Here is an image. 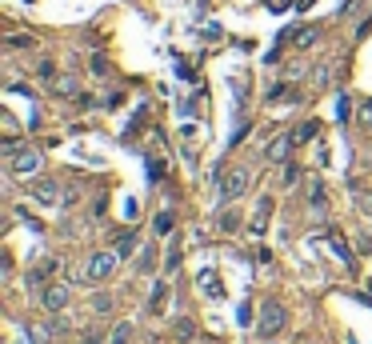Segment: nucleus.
<instances>
[{
  "label": "nucleus",
  "mask_w": 372,
  "mask_h": 344,
  "mask_svg": "<svg viewBox=\"0 0 372 344\" xmlns=\"http://www.w3.org/2000/svg\"><path fill=\"white\" fill-rule=\"evenodd\" d=\"M328 244L336 249V256H340L345 264H352V249H349V244H345V236H340V232H336V229L328 232Z\"/></svg>",
  "instance_id": "nucleus-17"
},
{
  "label": "nucleus",
  "mask_w": 372,
  "mask_h": 344,
  "mask_svg": "<svg viewBox=\"0 0 372 344\" xmlns=\"http://www.w3.org/2000/svg\"><path fill=\"white\" fill-rule=\"evenodd\" d=\"M8 48H32V36H8Z\"/></svg>",
  "instance_id": "nucleus-27"
},
{
  "label": "nucleus",
  "mask_w": 372,
  "mask_h": 344,
  "mask_svg": "<svg viewBox=\"0 0 372 344\" xmlns=\"http://www.w3.org/2000/svg\"><path fill=\"white\" fill-rule=\"evenodd\" d=\"M137 341V328H132V321H120L117 328H113V336H108V344H132Z\"/></svg>",
  "instance_id": "nucleus-13"
},
{
  "label": "nucleus",
  "mask_w": 372,
  "mask_h": 344,
  "mask_svg": "<svg viewBox=\"0 0 372 344\" xmlns=\"http://www.w3.org/2000/svg\"><path fill=\"white\" fill-rule=\"evenodd\" d=\"M316 133H321V124H316V120H308V124H301V128H297V140H312Z\"/></svg>",
  "instance_id": "nucleus-25"
},
{
  "label": "nucleus",
  "mask_w": 372,
  "mask_h": 344,
  "mask_svg": "<svg viewBox=\"0 0 372 344\" xmlns=\"http://www.w3.org/2000/svg\"><path fill=\"white\" fill-rule=\"evenodd\" d=\"M124 216H128V220H137V216H140V208H137V200H132V196L124 200Z\"/></svg>",
  "instance_id": "nucleus-29"
},
{
  "label": "nucleus",
  "mask_w": 372,
  "mask_h": 344,
  "mask_svg": "<svg viewBox=\"0 0 372 344\" xmlns=\"http://www.w3.org/2000/svg\"><path fill=\"white\" fill-rule=\"evenodd\" d=\"M172 336H176V341H192V336H196V324L188 321V317H181V321L172 324Z\"/></svg>",
  "instance_id": "nucleus-19"
},
{
  "label": "nucleus",
  "mask_w": 372,
  "mask_h": 344,
  "mask_svg": "<svg viewBox=\"0 0 372 344\" xmlns=\"http://www.w3.org/2000/svg\"><path fill=\"white\" fill-rule=\"evenodd\" d=\"M172 225H176V216H172V212H156L152 232H156V236H168V232H172Z\"/></svg>",
  "instance_id": "nucleus-20"
},
{
  "label": "nucleus",
  "mask_w": 372,
  "mask_h": 344,
  "mask_svg": "<svg viewBox=\"0 0 372 344\" xmlns=\"http://www.w3.org/2000/svg\"><path fill=\"white\" fill-rule=\"evenodd\" d=\"M113 308H117V300L108 297V293H96V297H93V312H96V317H108Z\"/></svg>",
  "instance_id": "nucleus-18"
},
{
  "label": "nucleus",
  "mask_w": 372,
  "mask_h": 344,
  "mask_svg": "<svg viewBox=\"0 0 372 344\" xmlns=\"http://www.w3.org/2000/svg\"><path fill=\"white\" fill-rule=\"evenodd\" d=\"M288 41H292V48H297V52H304V48H312L316 41H321V24H308V28H297V32H292Z\"/></svg>",
  "instance_id": "nucleus-11"
},
{
  "label": "nucleus",
  "mask_w": 372,
  "mask_h": 344,
  "mask_svg": "<svg viewBox=\"0 0 372 344\" xmlns=\"http://www.w3.org/2000/svg\"><path fill=\"white\" fill-rule=\"evenodd\" d=\"M28 192H32V196H36V200H40V205H60V200H65V192H60V184L52 181V176H32V181H28Z\"/></svg>",
  "instance_id": "nucleus-5"
},
{
  "label": "nucleus",
  "mask_w": 372,
  "mask_h": 344,
  "mask_svg": "<svg viewBox=\"0 0 372 344\" xmlns=\"http://www.w3.org/2000/svg\"><path fill=\"white\" fill-rule=\"evenodd\" d=\"M364 124H372V104H364Z\"/></svg>",
  "instance_id": "nucleus-33"
},
{
  "label": "nucleus",
  "mask_w": 372,
  "mask_h": 344,
  "mask_svg": "<svg viewBox=\"0 0 372 344\" xmlns=\"http://www.w3.org/2000/svg\"><path fill=\"white\" fill-rule=\"evenodd\" d=\"M301 140H297V133H280V137H272V144L264 148V157L272 164H288V157H292V148H297Z\"/></svg>",
  "instance_id": "nucleus-7"
},
{
  "label": "nucleus",
  "mask_w": 372,
  "mask_h": 344,
  "mask_svg": "<svg viewBox=\"0 0 372 344\" xmlns=\"http://www.w3.org/2000/svg\"><path fill=\"white\" fill-rule=\"evenodd\" d=\"M52 336H60L56 324H32L28 328V344H52Z\"/></svg>",
  "instance_id": "nucleus-12"
},
{
  "label": "nucleus",
  "mask_w": 372,
  "mask_h": 344,
  "mask_svg": "<svg viewBox=\"0 0 372 344\" xmlns=\"http://www.w3.org/2000/svg\"><path fill=\"white\" fill-rule=\"evenodd\" d=\"M248 184H253V172H248V168H229V176L220 181V205L240 200V196L248 192Z\"/></svg>",
  "instance_id": "nucleus-4"
},
{
  "label": "nucleus",
  "mask_w": 372,
  "mask_h": 344,
  "mask_svg": "<svg viewBox=\"0 0 372 344\" xmlns=\"http://www.w3.org/2000/svg\"><path fill=\"white\" fill-rule=\"evenodd\" d=\"M89 65H93V72H108V60H104V56H93Z\"/></svg>",
  "instance_id": "nucleus-31"
},
{
  "label": "nucleus",
  "mask_w": 372,
  "mask_h": 344,
  "mask_svg": "<svg viewBox=\"0 0 372 344\" xmlns=\"http://www.w3.org/2000/svg\"><path fill=\"white\" fill-rule=\"evenodd\" d=\"M308 205H312V208H321V212L328 208V196H325V184H321V181H312V184H308Z\"/></svg>",
  "instance_id": "nucleus-16"
},
{
  "label": "nucleus",
  "mask_w": 372,
  "mask_h": 344,
  "mask_svg": "<svg viewBox=\"0 0 372 344\" xmlns=\"http://www.w3.org/2000/svg\"><path fill=\"white\" fill-rule=\"evenodd\" d=\"M268 216H272V196H260V200H256L253 220H248V232H253V236H264V229H268Z\"/></svg>",
  "instance_id": "nucleus-9"
},
{
  "label": "nucleus",
  "mask_w": 372,
  "mask_h": 344,
  "mask_svg": "<svg viewBox=\"0 0 372 344\" xmlns=\"http://www.w3.org/2000/svg\"><path fill=\"white\" fill-rule=\"evenodd\" d=\"M56 264H60V260H56V256H48V260H40L36 268H28V288L45 293V288H48V276L56 273Z\"/></svg>",
  "instance_id": "nucleus-8"
},
{
  "label": "nucleus",
  "mask_w": 372,
  "mask_h": 344,
  "mask_svg": "<svg viewBox=\"0 0 372 344\" xmlns=\"http://www.w3.org/2000/svg\"><path fill=\"white\" fill-rule=\"evenodd\" d=\"M297 8H301V12L304 8H312V0H297Z\"/></svg>",
  "instance_id": "nucleus-34"
},
{
  "label": "nucleus",
  "mask_w": 372,
  "mask_h": 344,
  "mask_svg": "<svg viewBox=\"0 0 372 344\" xmlns=\"http://www.w3.org/2000/svg\"><path fill=\"white\" fill-rule=\"evenodd\" d=\"M176 268H181V249H172V253H168V273H176Z\"/></svg>",
  "instance_id": "nucleus-30"
},
{
  "label": "nucleus",
  "mask_w": 372,
  "mask_h": 344,
  "mask_svg": "<svg viewBox=\"0 0 372 344\" xmlns=\"http://www.w3.org/2000/svg\"><path fill=\"white\" fill-rule=\"evenodd\" d=\"M352 188V200H356V208L364 212V216H372V192L369 188H360V184H349Z\"/></svg>",
  "instance_id": "nucleus-15"
},
{
  "label": "nucleus",
  "mask_w": 372,
  "mask_h": 344,
  "mask_svg": "<svg viewBox=\"0 0 372 344\" xmlns=\"http://www.w3.org/2000/svg\"><path fill=\"white\" fill-rule=\"evenodd\" d=\"M76 344H108V336H100V332H89V336H80Z\"/></svg>",
  "instance_id": "nucleus-28"
},
{
  "label": "nucleus",
  "mask_w": 372,
  "mask_h": 344,
  "mask_svg": "<svg viewBox=\"0 0 372 344\" xmlns=\"http://www.w3.org/2000/svg\"><path fill=\"white\" fill-rule=\"evenodd\" d=\"M297 184H301V168H297V164H284V168H280V188H297Z\"/></svg>",
  "instance_id": "nucleus-22"
},
{
  "label": "nucleus",
  "mask_w": 372,
  "mask_h": 344,
  "mask_svg": "<svg viewBox=\"0 0 372 344\" xmlns=\"http://www.w3.org/2000/svg\"><path fill=\"white\" fill-rule=\"evenodd\" d=\"M196 284L205 288V297H212V300H224V284H220V276H216V268H200V276H196Z\"/></svg>",
  "instance_id": "nucleus-10"
},
{
  "label": "nucleus",
  "mask_w": 372,
  "mask_h": 344,
  "mask_svg": "<svg viewBox=\"0 0 372 344\" xmlns=\"http://www.w3.org/2000/svg\"><path fill=\"white\" fill-rule=\"evenodd\" d=\"M40 164H45V157L36 152V148H16L12 157H8V172L12 176H40Z\"/></svg>",
  "instance_id": "nucleus-3"
},
{
  "label": "nucleus",
  "mask_w": 372,
  "mask_h": 344,
  "mask_svg": "<svg viewBox=\"0 0 372 344\" xmlns=\"http://www.w3.org/2000/svg\"><path fill=\"white\" fill-rule=\"evenodd\" d=\"M288 4H292V0H268V12H284Z\"/></svg>",
  "instance_id": "nucleus-32"
},
{
  "label": "nucleus",
  "mask_w": 372,
  "mask_h": 344,
  "mask_svg": "<svg viewBox=\"0 0 372 344\" xmlns=\"http://www.w3.org/2000/svg\"><path fill=\"white\" fill-rule=\"evenodd\" d=\"M148 176L161 181V176H164V161H148Z\"/></svg>",
  "instance_id": "nucleus-26"
},
{
  "label": "nucleus",
  "mask_w": 372,
  "mask_h": 344,
  "mask_svg": "<svg viewBox=\"0 0 372 344\" xmlns=\"http://www.w3.org/2000/svg\"><path fill=\"white\" fill-rule=\"evenodd\" d=\"M52 92H56V96H72V92H76V80H72V76H60V80L52 84Z\"/></svg>",
  "instance_id": "nucleus-24"
},
{
  "label": "nucleus",
  "mask_w": 372,
  "mask_h": 344,
  "mask_svg": "<svg viewBox=\"0 0 372 344\" xmlns=\"http://www.w3.org/2000/svg\"><path fill=\"white\" fill-rule=\"evenodd\" d=\"M117 264H120V253H117V249H100V253L89 256L84 273L76 276V280H89V284H96V280H108V276L117 273Z\"/></svg>",
  "instance_id": "nucleus-2"
},
{
  "label": "nucleus",
  "mask_w": 372,
  "mask_h": 344,
  "mask_svg": "<svg viewBox=\"0 0 372 344\" xmlns=\"http://www.w3.org/2000/svg\"><path fill=\"white\" fill-rule=\"evenodd\" d=\"M284 324H288V308L280 304V300H264L260 304V317H256V336L260 341H272L284 332Z\"/></svg>",
  "instance_id": "nucleus-1"
},
{
  "label": "nucleus",
  "mask_w": 372,
  "mask_h": 344,
  "mask_svg": "<svg viewBox=\"0 0 372 344\" xmlns=\"http://www.w3.org/2000/svg\"><path fill=\"white\" fill-rule=\"evenodd\" d=\"M137 244H140V236H137L132 229H128V232H120V236H117V253H120V260L137 253Z\"/></svg>",
  "instance_id": "nucleus-14"
},
{
  "label": "nucleus",
  "mask_w": 372,
  "mask_h": 344,
  "mask_svg": "<svg viewBox=\"0 0 372 344\" xmlns=\"http://www.w3.org/2000/svg\"><path fill=\"white\" fill-rule=\"evenodd\" d=\"M220 229H224V232L240 229V212H236V208H224V212H220Z\"/></svg>",
  "instance_id": "nucleus-23"
},
{
  "label": "nucleus",
  "mask_w": 372,
  "mask_h": 344,
  "mask_svg": "<svg viewBox=\"0 0 372 344\" xmlns=\"http://www.w3.org/2000/svg\"><path fill=\"white\" fill-rule=\"evenodd\" d=\"M164 304H168V284H156L152 297H148V312H161Z\"/></svg>",
  "instance_id": "nucleus-21"
},
{
  "label": "nucleus",
  "mask_w": 372,
  "mask_h": 344,
  "mask_svg": "<svg viewBox=\"0 0 372 344\" xmlns=\"http://www.w3.org/2000/svg\"><path fill=\"white\" fill-rule=\"evenodd\" d=\"M69 300H72L69 284H48L45 293H40V308H45V312H52V317H60V312L69 308Z\"/></svg>",
  "instance_id": "nucleus-6"
}]
</instances>
